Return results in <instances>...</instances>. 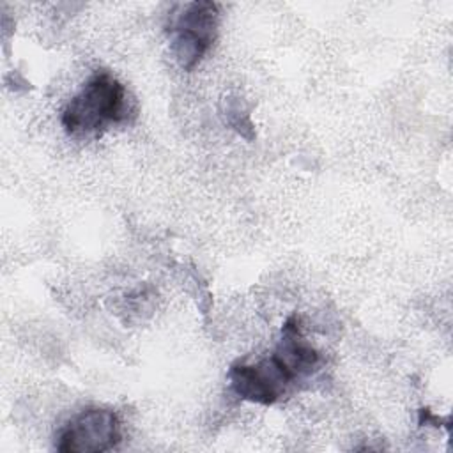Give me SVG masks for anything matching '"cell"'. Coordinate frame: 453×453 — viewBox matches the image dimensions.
<instances>
[{
    "mask_svg": "<svg viewBox=\"0 0 453 453\" xmlns=\"http://www.w3.org/2000/svg\"><path fill=\"white\" fill-rule=\"evenodd\" d=\"M228 379L237 396L262 405L278 402L299 380L274 352L255 365L235 363L228 372Z\"/></svg>",
    "mask_w": 453,
    "mask_h": 453,
    "instance_id": "277c9868",
    "label": "cell"
},
{
    "mask_svg": "<svg viewBox=\"0 0 453 453\" xmlns=\"http://www.w3.org/2000/svg\"><path fill=\"white\" fill-rule=\"evenodd\" d=\"M127 94L124 85L106 71H97L65 104L62 126L69 134H97L111 124L127 119Z\"/></svg>",
    "mask_w": 453,
    "mask_h": 453,
    "instance_id": "6da1fadb",
    "label": "cell"
},
{
    "mask_svg": "<svg viewBox=\"0 0 453 453\" xmlns=\"http://www.w3.org/2000/svg\"><path fill=\"white\" fill-rule=\"evenodd\" d=\"M57 449L65 453H103L120 441V421L111 409L88 407L58 432Z\"/></svg>",
    "mask_w": 453,
    "mask_h": 453,
    "instance_id": "3957f363",
    "label": "cell"
},
{
    "mask_svg": "<svg viewBox=\"0 0 453 453\" xmlns=\"http://www.w3.org/2000/svg\"><path fill=\"white\" fill-rule=\"evenodd\" d=\"M218 28V7L212 2L177 5L170 19L172 48L179 65L193 69L212 46Z\"/></svg>",
    "mask_w": 453,
    "mask_h": 453,
    "instance_id": "7a4b0ae2",
    "label": "cell"
}]
</instances>
